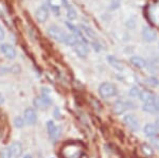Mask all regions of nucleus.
I'll return each mask as SVG.
<instances>
[{
  "label": "nucleus",
  "instance_id": "obj_5",
  "mask_svg": "<svg viewBox=\"0 0 159 158\" xmlns=\"http://www.w3.org/2000/svg\"><path fill=\"white\" fill-rule=\"evenodd\" d=\"M33 103H34L35 107L38 108V110H46L49 105L52 104V100L47 95H42V97L35 98Z\"/></svg>",
  "mask_w": 159,
  "mask_h": 158
},
{
  "label": "nucleus",
  "instance_id": "obj_30",
  "mask_svg": "<svg viewBox=\"0 0 159 158\" xmlns=\"http://www.w3.org/2000/svg\"><path fill=\"white\" fill-rule=\"evenodd\" d=\"M62 2H63V4H64V6H65V8L67 9V6L69 5V3H68V0H62Z\"/></svg>",
  "mask_w": 159,
  "mask_h": 158
},
{
  "label": "nucleus",
  "instance_id": "obj_27",
  "mask_svg": "<svg viewBox=\"0 0 159 158\" xmlns=\"http://www.w3.org/2000/svg\"><path fill=\"white\" fill-rule=\"evenodd\" d=\"M151 142H152V144L155 146V148L159 149V139L158 138H153V139L151 140Z\"/></svg>",
  "mask_w": 159,
  "mask_h": 158
},
{
  "label": "nucleus",
  "instance_id": "obj_34",
  "mask_svg": "<svg viewBox=\"0 0 159 158\" xmlns=\"http://www.w3.org/2000/svg\"><path fill=\"white\" fill-rule=\"evenodd\" d=\"M156 124H157V125H156V126H157V127L159 128V119L157 120V122H156Z\"/></svg>",
  "mask_w": 159,
  "mask_h": 158
},
{
  "label": "nucleus",
  "instance_id": "obj_35",
  "mask_svg": "<svg viewBox=\"0 0 159 158\" xmlns=\"http://www.w3.org/2000/svg\"><path fill=\"white\" fill-rule=\"evenodd\" d=\"M49 1H52V0H49Z\"/></svg>",
  "mask_w": 159,
  "mask_h": 158
},
{
  "label": "nucleus",
  "instance_id": "obj_18",
  "mask_svg": "<svg viewBox=\"0 0 159 158\" xmlns=\"http://www.w3.org/2000/svg\"><path fill=\"white\" fill-rule=\"evenodd\" d=\"M77 11L74 10V8H73L72 5H70L69 4L68 6H67V17H68V19H70V20H74L75 18H77Z\"/></svg>",
  "mask_w": 159,
  "mask_h": 158
},
{
  "label": "nucleus",
  "instance_id": "obj_13",
  "mask_svg": "<svg viewBox=\"0 0 159 158\" xmlns=\"http://www.w3.org/2000/svg\"><path fill=\"white\" fill-rule=\"evenodd\" d=\"M144 134L147 136V137H155L158 134V127L155 125V124H146L144 126Z\"/></svg>",
  "mask_w": 159,
  "mask_h": 158
},
{
  "label": "nucleus",
  "instance_id": "obj_21",
  "mask_svg": "<svg viewBox=\"0 0 159 158\" xmlns=\"http://www.w3.org/2000/svg\"><path fill=\"white\" fill-rule=\"evenodd\" d=\"M55 128H56V126H55L54 122H53V121H48V123H47V130H48L49 136H52L53 135Z\"/></svg>",
  "mask_w": 159,
  "mask_h": 158
},
{
  "label": "nucleus",
  "instance_id": "obj_3",
  "mask_svg": "<svg viewBox=\"0 0 159 158\" xmlns=\"http://www.w3.org/2000/svg\"><path fill=\"white\" fill-rule=\"evenodd\" d=\"M99 92L102 98H105V99H106V98H110V97H114L115 95H117V87H116L114 84L105 82V83H102L100 85Z\"/></svg>",
  "mask_w": 159,
  "mask_h": 158
},
{
  "label": "nucleus",
  "instance_id": "obj_28",
  "mask_svg": "<svg viewBox=\"0 0 159 158\" xmlns=\"http://www.w3.org/2000/svg\"><path fill=\"white\" fill-rule=\"evenodd\" d=\"M51 9L54 11L55 15H60V8L59 6H55L54 4H51Z\"/></svg>",
  "mask_w": 159,
  "mask_h": 158
},
{
  "label": "nucleus",
  "instance_id": "obj_9",
  "mask_svg": "<svg viewBox=\"0 0 159 158\" xmlns=\"http://www.w3.org/2000/svg\"><path fill=\"white\" fill-rule=\"evenodd\" d=\"M35 17H36L38 23H46L49 17V11L47 9V6L45 5L39 6L36 10V12H35Z\"/></svg>",
  "mask_w": 159,
  "mask_h": 158
},
{
  "label": "nucleus",
  "instance_id": "obj_1",
  "mask_svg": "<svg viewBox=\"0 0 159 158\" xmlns=\"http://www.w3.org/2000/svg\"><path fill=\"white\" fill-rule=\"evenodd\" d=\"M63 158H82L83 148L78 142H70L62 149Z\"/></svg>",
  "mask_w": 159,
  "mask_h": 158
},
{
  "label": "nucleus",
  "instance_id": "obj_29",
  "mask_svg": "<svg viewBox=\"0 0 159 158\" xmlns=\"http://www.w3.org/2000/svg\"><path fill=\"white\" fill-rule=\"evenodd\" d=\"M4 35H5V33H4L3 28H2L1 24H0V41H2V39L4 38Z\"/></svg>",
  "mask_w": 159,
  "mask_h": 158
},
{
  "label": "nucleus",
  "instance_id": "obj_26",
  "mask_svg": "<svg viewBox=\"0 0 159 158\" xmlns=\"http://www.w3.org/2000/svg\"><path fill=\"white\" fill-rule=\"evenodd\" d=\"M152 104H154V106L156 107L157 112H159V98H158V97H155V98H154L153 103H152Z\"/></svg>",
  "mask_w": 159,
  "mask_h": 158
},
{
  "label": "nucleus",
  "instance_id": "obj_32",
  "mask_svg": "<svg viewBox=\"0 0 159 158\" xmlns=\"http://www.w3.org/2000/svg\"><path fill=\"white\" fill-rule=\"evenodd\" d=\"M4 102V99H3V97H2V95L0 93V105H1L2 103Z\"/></svg>",
  "mask_w": 159,
  "mask_h": 158
},
{
  "label": "nucleus",
  "instance_id": "obj_22",
  "mask_svg": "<svg viewBox=\"0 0 159 158\" xmlns=\"http://www.w3.org/2000/svg\"><path fill=\"white\" fill-rule=\"evenodd\" d=\"M60 133H62V128H60V126H56V128H55L54 133H53L52 136H50V138H51V139H53V140L59 139L60 136Z\"/></svg>",
  "mask_w": 159,
  "mask_h": 158
},
{
  "label": "nucleus",
  "instance_id": "obj_17",
  "mask_svg": "<svg viewBox=\"0 0 159 158\" xmlns=\"http://www.w3.org/2000/svg\"><path fill=\"white\" fill-rule=\"evenodd\" d=\"M80 29L82 32H84L85 34L87 35V36L91 37V38H96L97 37V35H96V33L93 32L92 30H91L90 28H89L88 26H86V24H81L80 26Z\"/></svg>",
  "mask_w": 159,
  "mask_h": 158
},
{
  "label": "nucleus",
  "instance_id": "obj_2",
  "mask_svg": "<svg viewBox=\"0 0 159 158\" xmlns=\"http://www.w3.org/2000/svg\"><path fill=\"white\" fill-rule=\"evenodd\" d=\"M49 36L52 37L53 39L60 41V43H65V39L67 37V33L64 30L60 28L57 26H50L47 30Z\"/></svg>",
  "mask_w": 159,
  "mask_h": 158
},
{
  "label": "nucleus",
  "instance_id": "obj_19",
  "mask_svg": "<svg viewBox=\"0 0 159 158\" xmlns=\"http://www.w3.org/2000/svg\"><path fill=\"white\" fill-rule=\"evenodd\" d=\"M141 151H142V153L144 155H146V156H153L154 155V151H153V149L151 148V146L149 145V144H142L141 145Z\"/></svg>",
  "mask_w": 159,
  "mask_h": 158
},
{
  "label": "nucleus",
  "instance_id": "obj_16",
  "mask_svg": "<svg viewBox=\"0 0 159 158\" xmlns=\"http://www.w3.org/2000/svg\"><path fill=\"white\" fill-rule=\"evenodd\" d=\"M131 63L138 68H144L145 66H146V62H145L142 57H139V56H133L131 59Z\"/></svg>",
  "mask_w": 159,
  "mask_h": 158
},
{
  "label": "nucleus",
  "instance_id": "obj_4",
  "mask_svg": "<svg viewBox=\"0 0 159 158\" xmlns=\"http://www.w3.org/2000/svg\"><path fill=\"white\" fill-rule=\"evenodd\" d=\"M135 104L134 103H131V102L126 101H117L114 103V106H113V110L115 113L117 115H120V113H124L125 110H131V108H135Z\"/></svg>",
  "mask_w": 159,
  "mask_h": 158
},
{
  "label": "nucleus",
  "instance_id": "obj_33",
  "mask_svg": "<svg viewBox=\"0 0 159 158\" xmlns=\"http://www.w3.org/2000/svg\"><path fill=\"white\" fill-rule=\"evenodd\" d=\"M23 158H32V156H31V155H29V154H28V155H26V156H24Z\"/></svg>",
  "mask_w": 159,
  "mask_h": 158
},
{
  "label": "nucleus",
  "instance_id": "obj_20",
  "mask_svg": "<svg viewBox=\"0 0 159 158\" xmlns=\"http://www.w3.org/2000/svg\"><path fill=\"white\" fill-rule=\"evenodd\" d=\"M142 110L146 113H152L157 112V110H156V107L154 106V104L152 103H145L144 105L142 106Z\"/></svg>",
  "mask_w": 159,
  "mask_h": 158
},
{
  "label": "nucleus",
  "instance_id": "obj_25",
  "mask_svg": "<svg viewBox=\"0 0 159 158\" xmlns=\"http://www.w3.org/2000/svg\"><path fill=\"white\" fill-rule=\"evenodd\" d=\"M146 81H147V83L151 84V85H153V86H157V85H159L158 80L155 79V77H149V79H147Z\"/></svg>",
  "mask_w": 159,
  "mask_h": 158
},
{
  "label": "nucleus",
  "instance_id": "obj_23",
  "mask_svg": "<svg viewBox=\"0 0 159 158\" xmlns=\"http://www.w3.org/2000/svg\"><path fill=\"white\" fill-rule=\"evenodd\" d=\"M14 124H15V126L16 127H22L23 126V124H24V121H23V119L22 118H20V117H17V118H15L14 119Z\"/></svg>",
  "mask_w": 159,
  "mask_h": 158
},
{
  "label": "nucleus",
  "instance_id": "obj_24",
  "mask_svg": "<svg viewBox=\"0 0 159 158\" xmlns=\"http://www.w3.org/2000/svg\"><path fill=\"white\" fill-rule=\"evenodd\" d=\"M139 95H140V91L137 87H132V89L129 90V95H131V97L136 98V97H139Z\"/></svg>",
  "mask_w": 159,
  "mask_h": 158
},
{
  "label": "nucleus",
  "instance_id": "obj_12",
  "mask_svg": "<svg viewBox=\"0 0 159 158\" xmlns=\"http://www.w3.org/2000/svg\"><path fill=\"white\" fill-rule=\"evenodd\" d=\"M74 50L80 57H86L87 54H88V49H87L86 45L81 43V41H79V43L74 46Z\"/></svg>",
  "mask_w": 159,
  "mask_h": 158
},
{
  "label": "nucleus",
  "instance_id": "obj_31",
  "mask_svg": "<svg viewBox=\"0 0 159 158\" xmlns=\"http://www.w3.org/2000/svg\"><path fill=\"white\" fill-rule=\"evenodd\" d=\"M91 45H92L93 47H95V49H96V50H97V51H99V50H100V46H99V45H97V44H95V43H92V44H91Z\"/></svg>",
  "mask_w": 159,
  "mask_h": 158
},
{
  "label": "nucleus",
  "instance_id": "obj_14",
  "mask_svg": "<svg viewBox=\"0 0 159 158\" xmlns=\"http://www.w3.org/2000/svg\"><path fill=\"white\" fill-rule=\"evenodd\" d=\"M139 97H140L141 101H143L144 103H153V100H154V98H155L153 93L150 92V91H147V90L141 91Z\"/></svg>",
  "mask_w": 159,
  "mask_h": 158
},
{
  "label": "nucleus",
  "instance_id": "obj_10",
  "mask_svg": "<svg viewBox=\"0 0 159 158\" xmlns=\"http://www.w3.org/2000/svg\"><path fill=\"white\" fill-rule=\"evenodd\" d=\"M142 36L145 41L151 43V41H154L156 39L157 34H156V32L151 27H144V28L142 29Z\"/></svg>",
  "mask_w": 159,
  "mask_h": 158
},
{
  "label": "nucleus",
  "instance_id": "obj_11",
  "mask_svg": "<svg viewBox=\"0 0 159 158\" xmlns=\"http://www.w3.org/2000/svg\"><path fill=\"white\" fill-rule=\"evenodd\" d=\"M10 152H11V155L12 157L14 158H18L22 153V145L20 142H14L12 143L10 148Z\"/></svg>",
  "mask_w": 159,
  "mask_h": 158
},
{
  "label": "nucleus",
  "instance_id": "obj_15",
  "mask_svg": "<svg viewBox=\"0 0 159 158\" xmlns=\"http://www.w3.org/2000/svg\"><path fill=\"white\" fill-rule=\"evenodd\" d=\"M107 61H108V63L110 64L111 66H113L114 68L118 69V70H122L123 69V64L122 62L120 61V59H118L117 57L113 56V55H109V56H107Z\"/></svg>",
  "mask_w": 159,
  "mask_h": 158
},
{
  "label": "nucleus",
  "instance_id": "obj_7",
  "mask_svg": "<svg viewBox=\"0 0 159 158\" xmlns=\"http://www.w3.org/2000/svg\"><path fill=\"white\" fill-rule=\"evenodd\" d=\"M0 50L1 52L8 57L9 59H13L16 57V50L12 45L10 44H3V45L0 46Z\"/></svg>",
  "mask_w": 159,
  "mask_h": 158
},
{
  "label": "nucleus",
  "instance_id": "obj_6",
  "mask_svg": "<svg viewBox=\"0 0 159 158\" xmlns=\"http://www.w3.org/2000/svg\"><path fill=\"white\" fill-rule=\"evenodd\" d=\"M123 122L131 128L132 131H138L139 130V122L137 118L133 115H126L123 118Z\"/></svg>",
  "mask_w": 159,
  "mask_h": 158
},
{
  "label": "nucleus",
  "instance_id": "obj_8",
  "mask_svg": "<svg viewBox=\"0 0 159 158\" xmlns=\"http://www.w3.org/2000/svg\"><path fill=\"white\" fill-rule=\"evenodd\" d=\"M24 121L27 122V124L29 125H33V124L36 123L37 121V115L33 108L29 107L24 110Z\"/></svg>",
  "mask_w": 159,
  "mask_h": 158
}]
</instances>
